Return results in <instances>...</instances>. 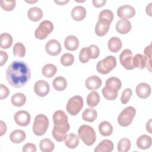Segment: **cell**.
Returning a JSON list of instances; mask_svg holds the SVG:
<instances>
[{
    "instance_id": "5b68a950",
    "label": "cell",
    "mask_w": 152,
    "mask_h": 152,
    "mask_svg": "<svg viewBox=\"0 0 152 152\" xmlns=\"http://www.w3.org/2000/svg\"><path fill=\"white\" fill-rule=\"evenodd\" d=\"M116 65L115 57L109 55L99 61L96 65L97 72L101 74H107L113 69Z\"/></svg>"
},
{
    "instance_id": "ac0fdd59",
    "label": "cell",
    "mask_w": 152,
    "mask_h": 152,
    "mask_svg": "<svg viewBox=\"0 0 152 152\" xmlns=\"http://www.w3.org/2000/svg\"><path fill=\"white\" fill-rule=\"evenodd\" d=\"M72 19L77 21H81L86 16V10L82 6H76L74 7L71 12Z\"/></svg>"
},
{
    "instance_id": "ee69618b",
    "label": "cell",
    "mask_w": 152,
    "mask_h": 152,
    "mask_svg": "<svg viewBox=\"0 0 152 152\" xmlns=\"http://www.w3.org/2000/svg\"><path fill=\"white\" fill-rule=\"evenodd\" d=\"M78 57L80 62L83 64L87 63L89 61L90 58L88 55L87 47H84L80 50Z\"/></svg>"
},
{
    "instance_id": "bcb514c9",
    "label": "cell",
    "mask_w": 152,
    "mask_h": 152,
    "mask_svg": "<svg viewBox=\"0 0 152 152\" xmlns=\"http://www.w3.org/2000/svg\"><path fill=\"white\" fill-rule=\"evenodd\" d=\"M9 94H10V90L6 86L2 84H0V99L3 100L4 99H6L8 96Z\"/></svg>"
},
{
    "instance_id": "ba28073f",
    "label": "cell",
    "mask_w": 152,
    "mask_h": 152,
    "mask_svg": "<svg viewBox=\"0 0 152 152\" xmlns=\"http://www.w3.org/2000/svg\"><path fill=\"white\" fill-rule=\"evenodd\" d=\"M53 24L49 20L42 21L34 32L35 37L37 39H45L48 35L53 31Z\"/></svg>"
},
{
    "instance_id": "836d02e7",
    "label": "cell",
    "mask_w": 152,
    "mask_h": 152,
    "mask_svg": "<svg viewBox=\"0 0 152 152\" xmlns=\"http://www.w3.org/2000/svg\"><path fill=\"white\" fill-rule=\"evenodd\" d=\"M39 147L43 152H51L55 148V144L50 139L44 138L40 141Z\"/></svg>"
},
{
    "instance_id": "5bb4252c",
    "label": "cell",
    "mask_w": 152,
    "mask_h": 152,
    "mask_svg": "<svg viewBox=\"0 0 152 152\" xmlns=\"http://www.w3.org/2000/svg\"><path fill=\"white\" fill-rule=\"evenodd\" d=\"M151 88L150 86L146 83H141L138 84L135 89L137 95L140 99H145L148 97L151 94Z\"/></svg>"
},
{
    "instance_id": "4dcf8cb0",
    "label": "cell",
    "mask_w": 152,
    "mask_h": 152,
    "mask_svg": "<svg viewBox=\"0 0 152 152\" xmlns=\"http://www.w3.org/2000/svg\"><path fill=\"white\" fill-rule=\"evenodd\" d=\"M52 85L56 90L61 91L66 88L67 81L63 77H57L53 80Z\"/></svg>"
},
{
    "instance_id": "1f68e13d",
    "label": "cell",
    "mask_w": 152,
    "mask_h": 152,
    "mask_svg": "<svg viewBox=\"0 0 152 152\" xmlns=\"http://www.w3.org/2000/svg\"><path fill=\"white\" fill-rule=\"evenodd\" d=\"M57 71L56 66L52 64H47L45 65L42 69V73L46 78L53 77Z\"/></svg>"
},
{
    "instance_id": "6da1fadb",
    "label": "cell",
    "mask_w": 152,
    "mask_h": 152,
    "mask_svg": "<svg viewBox=\"0 0 152 152\" xmlns=\"http://www.w3.org/2000/svg\"><path fill=\"white\" fill-rule=\"evenodd\" d=\"M30 67L23 61L12 62L6 71L8 83L15 88H20L25 86L30 80Z\"/></svg>"
},
{
    "instance_id": "30bf717a",
    "label": "cell",
    "mask_w": 152,
    "mask_h": 152,
    "mask_svg": "<svg viewBox=\"0 0 152 152\" xmlns=\"http://www.w3.org/2000/svg\"><path fill=\"white\" fill-rule=\"evenodd\" d=\"M14 119L18 125L26 126L30 122L31 116L28 112L26 110H19L14 114Z\"/></svg>"
},
{
    "instance_id": "7c38bea8",
    "label": "cell",
    "mask_w": 152,
    "mask_h": 152,
    "mask_svg": "<svg viewBox=\"0 0 152 152\" xmlns=\"http://www.w3.org/2000/svg\"><path fill=\"white\" fill-rule=\"evenodd\" d=\"M34 90L38 96L45 97L49 93L50 86L46 81L40 80L34 84Z\"/></svg>"
},
{
    "instance_id": "e0dca14e",
    "label": "cell",
    "mask_w": 152,
    "mask_h": 152,
    "mask_svg": "<svg viewBox=\"0 0 152 152\" xmlns=\"http://www.w3.org/2000/svg\"><path fill=\"white\" fill-rule=\"evenodd\" d=\"M131 23L127 19H121L119 20L115 26L116 30L120 34H125L131 30Z\"/></svg>"
},
{
    "instance_id": "f546056e",
    "label": "cell",
    "mask_w": 152,
    "mask_h": 152,
    "mask_svg": "<svg viewBox=\"0 0 152 152\" xmlns=\"http://www.w3.org/2000/svg\"><path fill=\"white\" fill-rule=\"evenodd\" d=\"M100 96L96 91L90 92L87 96V104L90 107L96 106L100 102Z\"/></svg>"
},
{
    "instance_id": "74e56055",
    "label": "cell",
    "mask_w": 152,
    "mask_h": 152,
    "mask_svg": "<svg viewBox=\"0 0 152 152\" xmlns=\"http://www.w3.org/2000/svg\"><path fill=\"white\" fill-rule=\"evenodd\" d=\"M131 141L129 139L124 138L121 139L118 142V150L119 152H126L131 148Z\"/></svg>"
},
{
    "instance_id": "7a4b0ae2",
    "label": "cell",
    "mask_w": 152,
    "mask_h": 152,
    "mask_svg": "<svg viewBox=\"0 0 152 152\" xmlns=\"http://www.w3.org/2000/svg\"><path fill=\"white\" fill-rule=\"evenodd\" d=\"M52 118L53 121L52 135L56 141L62 142L65 140L67 135L66 133L70 129L68 116L64 111L58 110L55 112Z\"/></svg>"
},
{
    "instance_id": "2e32d148",
    "label": "cell",
    "mask_w": 152,
    "mask_h": 152,
    "mask_svg": "<svg viewBox=\"0 0 152 152\" xmlns=\"http://www.w3.org/2000/svg\"><path fill=\"white\" fill-rule=\"evenodd\" d=\"M102 80L100 77L97 75H92L88 77L86 81L85 85L87 89L90 90H97L100 87L102 86Z\"/></svg>"
},
{
    "instance_id": "4316f807",
    "label": "cell",
    "mask_w": 152,
    "mask_h": 152,
    "mask_svg": "<svg viewBox=\"0 0 152 152\" xmlns=\"http://www.w3.org/2000/svg\"><path fill=\"white\" fill-rule=\"evenodd\" d=\"M98 128L100 134L104 137H108L113 132V126L107 121H102L100 122Z\"/></svg>"
},
{
    "instance_id": "f5cc1de1",
    "label": "cell",
    "mask_w": 152,
    "mask_h": 152,
    "mask_svg": "<svg viewBox=\"0 0 152 152\" xmlns=\"http://www.w3.org/2000/svg\"><path fill=\"white\" fill-rule=\"evenodd\" d=\"M151 5H152V3H150L147 7H146V13L150 15V16H151Z\"/></svg>"
},
{
    "instance_id": "d4e9b609",
    "label": "cell",
    "mask_w": 152,
    "mask_h": 152,
    "mask_svg": "<svg viewBox=\"0 0 152 152\" xmlns=\"http://www.w3.org/2000/svg\"><path fill=\"white\" fill-rule=\"evenodd\" d=\"M137 145L142 150L149 148L151 145V138L145 134L141 135L137 140Z\"/></svg>"
},
{
    "instance_id": "60d3db41",
    "label": "cell",
    "mask_w": 152,
    "mask_h": 152,
    "mask_svg": "<svg viewBox=\"0 0 152 152\" xmlns=\"http://www.w3.org/2000/svg\"><path fill=\"white\" fill-rule=\"evenodd\" d=\"M87 51L90 59H96L100 55V49L95 45H91L87 47Z\"/></svg>"
},
{
    "instance_id": "f907efd6",
    "label": "cell",
    "mask_w": 152,
    "mask_h": 152,
    "mask_svg": "<svg viewBox=\"0 0 152 152\" xmlns=\"http://www.w3.org/2000/svg\"><path fill=\"white\" fill-rule=\"evenodd\" d=\"M0 123H1V129H0L1 133H0V135L2 136L4 134H5V132L7 131V125H6L5 123H4V121H1Z\"/></svg>"
},
{
    "instance_id": "8d00e7d4",
    "label": "cell",
    "mask_w": 152,
    "mask_h": 152,
    "mask_svg": "<svg viewBox=\"0 0 152 152\" xmlns=\"http://www.w3.org/2000/svg\"><path fill=\"white\" fill-rule=\"evenodd\" d=\"M105 86L111 87L116 90H119L122 87V82L118 78L112 77L106 80L105 83Z\"/></svg>"
},
{
    "instance_id": "d6a6232c",
    "label": "cell",
    "mask_w": 152,
    "mask_h": 152,
    "mask_svg": "<svg viewBox=\"0 0 152 152\" xmlns=\"http://www.w3.org/2000/svg\"><path fill=\"white\" fill-rule=\"evenodd\" d=\"M102 94L104 97L107 100H114L118 97V90H116L109 87L105 86L102 89Z\"/></svg>"
},
{
    "instance_id": "3957f363",
    "label": "cell",
    "mask_w": 152,
    "mask_h": 152,
    "mask_svg": "<svg viewBox=\"0 0 152 152\" xmlns=\"http://www.w3.org/2000/svg\"><path fill=\"white\" fill-rule=\"evenodd\" d=\"M79 138L87 146H91L96 140V134L94 129L87 125H82L78 129Z\"/></svg>"
},
{
    "instance_id": "44dd1931",
    "label": "cell",
    "mask_w": 152,
    "mask_h": 152,
    "mask_svg": "<svg viewBox=\"0 0 152 152\" xmlns=\"http://www.w3.org/2000/svg\"><path fill=\"white\" fill-rule=\"evenodd\" d=\"M132 65L135 68H138L139 69H142L147 66V61L144 55L142 54L138 53L134 55L132 58Z\"/></svg>"
},
{
    "instance_id": "7dc6e473",
    "label": "cell",
    "mask_w": 152,
    "mask_h": 152,
    "mask_svg": "<svg viewBox=\"0 0 152 152\" xmlns=\"http://www.w3.org/2000/svg\"><path fill=\"white\" fill-rule=\"evenodd\" d=\"M23 152H27V151L35 152L36 151V147L34 144L27 143L23 146Z\"/></svg>"
},
{
    "instance_id": "7402d4cb",
    "label": "cell",
    "mask_w": 152,
    "mask_h": 152,
    "mask_svg": "<svg viewBox=\"0 0 152 152\" xmlns=\"http://www.w3.org/2000/svg\"><path fill=\"white\" fill-rule=\"evenodd\" d=\"M43 11L39 7L30 8L27 12V17L28 19L32 21L37 22L43 17Z\"/></svg>"
},
{
    "instance_id": "c3c4849f",
    "label": "cell",
    "mask_w": 152,
    "mask_h": 152,
    "mask_svg": "<svg viewBox=\"0 0 152 152\" xmlns=\"http://www.w3.org/2000/svg\"><path fill=\"white\" fill-rule=\"evenodd\" d=\"M8 54L3 51V50H1L0 51V66H3L7 62V59H8Z\"/></svg>"
},
{
    "instance_id": "816d5d0a",
    "label": "cell",
    "mask_w": 152,
    "mask_h": 152,
    "mask_svg": "<svg viewBox=\"0 0 152 152\" xmlns=\"http://www.w3.org/2000/svg\"><path fill=\"white\" fill-rule=\"evenodd\" d=\"M146 130L150 134H151V119H150L146 124Z\"/></svg>"
},
{
    "instance_id": "83f0119b",
    "label": "cell",
    "mask_w": 152,
    "mask_h": 152,
    "mask_svg": "<svg viewBox=\"0 0 152 152\" xmlns=\"http://www.w3.org/2000/svg\"><path fill=\"white\" fill-rule=\"evenodd\" d=\"M97 117V111L91 107L87 108L82 113V118L84 121L88 122H94Z\"/></svg>"
},
{
    "instance_id": "7bdbcfd3",
    "label": "cell",
    "mask_w": 152,
    "mask_h": 152,
    "mask_svg": "<svg viewBox=\"0 0 152 152\" xmlns=\"http://www.w3.org/2000/svg\"><path fill=\"white\" fill-rule=\"evenodd\" d=\"M132 91L130 88H126V89H125L122 92L121 97V103L124 104H126L129 102L132 96Z\"/></svg>"
},
{
    "instance_id": "ffe728a7",
    "label": "cell",
    "mask_w": 152,
    "mask_h": 152,
    "mask_svg": "<svg viewBox=\"0 0 152 152\" xmlns=\"http://www.w3.org/2000/svg\"><path fill=\"white\" fill-rule=\"evenodd\" d=\"M113 143L111 140H102L94 148V152H111L113 150Z\"/></svg>"
},
{
    "instance_id": "11a10c76",
    "label": "cell",
    "mask_w": 152,
    "mask_h": 152,
    "mask_svg": "<svg viewBox=\"0 0 152 152\" xmlns=\"http://www.w3.org/2000/svg\"><path fill=\"white\" fill-rule=\"evenodd\" d=\"M26 2L27 3H34V2H36L37 1H26Z\"/></svg>"
},
{
    "instance_id": "9c48e42d",
    "label": "cell",
    "mask_w": 152,
    "mask_h": 152,
    "mask_svg": "<svg viewBox=\"0 0 152 152\" xmlns=\"http://www.w3.org/2000/svg\"><path fill=\"white\" fill-rule=\"evenodd\" d=\"M132 52L131 50L126 49L124 50L119 55L120 63L126 69L131 70L134 69L132 65Z\"/></svg>"
},
{
    "instance_id": "f1b7e54d",
    "label": "cell",
    "mask_w": 152,
    "mask_h": 152,
    "mask_svg": "<svg viewBox=\"0 0 152 152\" xmlns=\"http://www.w3.org/2000/svg\"><path fill=\"white\" fill-rule=\"evenodd\" d=\"M12 104L17 107L23 106L26 102V97L22 93H17L12 95L11 98Z\"/></svg>"
},
{
    "instance_id": "52a82bcc",
    "label": "cell",
    "mask_w": 152,
    "mask_h": 152,
    "mask_svg": "<svg viewBox=\"0 0 152 152\" xmlns=\"http://www.w3.org/2000/svg\"><path fill=\"white\" fill-rule=\"evenodd\" d=\"M83 104V97L80 96H74L68 100L66 109L69 115L75 116L82 109Z\"/></svg>"
},
{
    "instance_id": "d6986e66",
    "label": "cell",
    "mask_w": 152,
    "mask_h": 152,
    "mask_svg": "<svg viewBox=\"0 0 152 152\" xmlns=\"http://www.w3.org/2000/svg\"><path fill=\"white\" fill-rule=\"evenodd\" d=\"M78 46L79 40L76 36L69 35L65 38L64 41V46L68 50L74 51L77 49Z\"/></svg>"
},
{
    "instance_id": "8992f818",
    "label": "cell",
    "mask_w": 152,
    "mask_h": 152,
    "mask_svg": "<svg viewBox=\"0 0 152 152\" xmlns=\"http://www.w3.org/2000/svg\"><path fill=\"white\" fill-rule=\"evenodd\" d=\"M136 115V109L132 106H128L122 110L118 116V122L122 126H129Z\"/></svg>"
},
{
    "instance_id": "f6af8a7d",
    "label": "cell",
    "mask_w": 152,
    "mask_h": 152,
    "mask_svg": "<svg viewBox=\"0 0 152 152\" xmlns=\"http://www.w3.org/2000/svg\"><path fill=\"white\" fill-rule=\"evenodd\" d=\"M151 45H150L149 46H147V47H145V48L144 49V53L145 55V57L147 59V68H148V69L149 70L150 72H151Z\"/></svg>"
},
{
    "instance_id": "f35d334b",
    "label": "cell",
    "mask_w": 152,
    "mask_h": 152,
    "mask_svg": "<svg viewBox=\"0 0 152 152\" xmlns=\"http://www.w3.org/2000/svg\"><path fill=\"white\" fill-rule=\"evenodd\" d=\"M61 64L65 66H69L73 64L74 62V55L69 53H64L60 59Z\"/></svg>"
},
{
    "instance_id": "e575fe53",
    "label": "cell",
    "mask_w": 152,
    "mask_h": 152,
    "mask_svg": "<svg viewBox=\"0 0 152 152\" xmlns=\"http://www.w3.org/2000/svg\"><path fill=\"white\" fill-rule=\"evenodd\" d=\"M1 48L2 49H8L12 44V37L8 33H2L0 36Z\"/></svg>"
},
{
    "instance_id": "db71d44e",
    "label": "cell",
    "mask_w": 152,
    "mask_h": 152,
    "mask_svg": "<svg viewBox=\"0 0 152 152\" xmlns=\"http://www.w3.org/2000/svg\"><path fill=\"white\" fill-rule=\"evenodd\" d=\"M69 2V1H55V2L60 5H65V4L68 3Z\"/></svg>"
},
{
    "instance_id": "ab89813d",
    "label": "cell",
    "mask_w": 152,
    "mask_h": 152,
    "mask_svg": "<svg viewBox=\"0 0 152 152\" xmlns=\"http://www.w3.org/2000/svg\"><path fill=\"white\" fill-rule=\"evenodd\" d=\"M113 19V13L112 11L106 9L102 11L99 15V20H102L111 23Z\"/></svg>"
},
{
    "instance_id": "cb8c5ba5",
    "label": "cell",
    "mask_w": 152,
    "mask_h": 152,
    "mask_svg": "<svg viewBox=\"0 0 152 152\" xmlns=\"http://www.w3.org/2000/svg\"><path fill=\"white\" fill-rule=\"evenodd\" d=\"M64 143L68 148L74 149L79 144V137L75 134H69L66 135L64 140Z\"/></svg>"
},
{
    "instance_id": "d590c367",
    "label": "cell",
    "mask_w": 152,
    "mask_h": 152,
    "mask_svg": "<svg viewBox=\"0 0 152 152\" xmlns=\"http://www.w3.org/2000/svg\"><path fill=\"white\" fill-rule=\"evenodd\" d=\"M12 52L16 57L23 58L26 55V48L22 43L17 42L13 46Z\"/></svg>"
},
{
    "instance_id": "603a6c76",
    "label": "cell",
    "mask_w": 152,
    "mask_h": 152,
    "mask_svg": "<svg viewBox=\"0 0 152 152\" xmlns=\"http://www.w3.org/2000/svg\"><path fill=\"white\" fill-rule=\"evenodd\" d=\"M10 138L12 142L19 144L25 140L26 134L25 132L21 129H15L11 133Z\"/></svg>"
},
{
    "instance_id": "681fc988",
    "label": "cell",
    "mask_w": 152,
    "mask_h": 152,
    "mask_svg": "<svg viewBox=\"0 0 152 152\" xmlns=\"http://www.w3.org/2000/svg\"><path fill=\"white\" fill-rule=\"evenodd\" d=\"M93 6L96 8H100L103 7L106 2V0H93Z\"/></svg>"
},
{
    "instance_id": "b9f144b4",
    "label": "cell",
    "mask_w": 152,
    "mask_h": 152,
    "mask_svg": "<svg viewBox=\"0 0 152 152\" xmlns=\"http://www.w3.org/2000/svg\"><path fill=\"white\" fill-rule=\"evenodd\" d=\"M1 7L6 11H12L16 4L15 1H5L2 0L0 2Z\"/></svg>"
},
{
    "instance_id": "4fadbf2b",
    "label": "cell",
    "mask_w": 152,
    "mask_h": 152,
    "mask_svg": "<svg viewBox=\"0 0 152 152\" xmlns=\"http://www.w3.org/2000/svg\"><path fill=\"white\" fill-rule=\"evenodd\" d=\"M117 15L122 19H129L135 15V10L131 5H124L118 8Z\"/></svg>"
},
{
    "instance_id": "484cf974",
    "label": "cell",
    "mask_w": 152,
    "mask_h": 152,
    "mask_svg": "<svg viewBox=\"0 0 152 152\" xmlns=\"http://www.w3.org/2000/svg\"><path fill=\"white\" fill-rule=\"evenodd\" d=\"M107 46L110 52L116 53L122 48V42L119 37H112L108 40Z\"/></svg>"
},
{
    "instance_id": "8fae6325",
    "label": "cell",
    "mask_w": 152,
    "mask_h": 152,
    "mask_svg": "<svg viewBox=\"0 0 152 152\" xmlns=\"http://www.w3.org/2000/svg\"><path fill=\"white\" fill-rule=\"evenodd\" d=\"M45 50L49 55L55 56L61 53L62 48L59 41L56 39H51L46 43Z\"/></svg>"
},
{
    "instance_id": "277c9868",
    "label": "cell",
    "mask_w": 152,
    "mask_h": 152,
    "mask_svg": "<svg viewBox=\"0 0 152 152\" xmlns=\"http://www.w3.org/2000/svg\"><path fill=\"white\" fill-rule=\"evenodd\" d=\"M49 119L43 114H39L36 116L33 125V133L37 136L44 135L49 127Z\"/></svg>"
},
{
    "instance_id": "9a60e30c",
    "label": "cell",
    "mask_w": 152,
    "mask_h": 152,
    "mask_svg": "<svg viewBox=\"0 0 152 152\" xmlns=\"http://www.w3.org/2000/svg\"><path fill=\"white\" fill-rule=\"evenodd\" d=\"M110 23L104 20H99L95 27V33L100 37H102L106 34L110 28Z\"/></svg>"
}]
</instances>
